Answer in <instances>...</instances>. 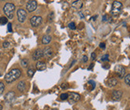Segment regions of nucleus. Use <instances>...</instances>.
<instances>
[{"mask_svg":"<svg viewBox=\"0 0 130 110\" xmlns=\"http://www.w3.org/2000/svg\"><path fill=\"white\" fill-rule=\"evenodd\" d=\"M35 73V70L32 67H30V68L27 70V76H28L29 77H32L34 75Z\"/></svg>","mask_w":130,"mask_h":110,"instance_id":"nucleus-18","label":"nucleus"},{"mask_svg":"<svg viewBox=\"0 0 130 110\" xmlns=\"http://www.w3.org/2000/svg\"><path fill=\"white\" fill-rule=\"evenodd\" d=\"M101 61H109V55L105 54L101 57Z\"/></svg>","mask_w":130,"mask_h":110,"instance_id":"nucleus-25","label":"nucleus"},{"mask_svg":"<svg viewBox=\"0 0 130 110\" xmlns=\"http://www.w3.org/2000/svg\"><path fill=\"white\" fill-rule=\"evenodd\" d=\"M4 89H5V85H4V84L3 83V82L0 81V95L3 92Z\"/></svg>","mask_w":130,"mask_h":110,"instance_id":"nucleus-24","label":"nucleus"},{"mask_svg":"<svg viewBox=\"0 0 130 110\" xmlns=\"http://www.w3.org/2000/svg\"><path fill=\"white\" fill-rule=\"evenodd\" d=\"M96 57H97V55H96L95 52H93V53L91 54V58H92V60H94L96 59Z\"/></svg>","mask_w":130,"mask_h":110,"instance_id":"nucleus-30","label":"nucleus"},{"mask_svg":"<svg viewBox=\"0 0 130 110\" xmlns=\"http://www.w3.org/2000/svg\"><path fill=\"white\" fill-rule=\"evenodd\" d=\"M3 46L4 48H8L10 46V43H9V42H7V41H5L3 43Z\"/></svg>","mask_w":130,"mask_h":110,"instance_id":"nucleus-28","label":"nucleus"},{"mask_svg":"<svg viewBox=\"0 0 130 110\" xmlns=\"http://www.w3.org/2000/svg\"><path fill=\"white\" fill-rule=\"evenodd\" d=\"M51 39H52V38L50 35H44V36L42 37V43L43 44H48L49 43H50Z\"/></svg>","mask_w":130,"mask_h":110,"instance_id":"nucleus-17","label":"nucleus"},{"mask_svg":"<svg viewBox=\"0 0 130 110\" xmlns=\"http://www.w3.org/2000/svg\"><path fill=\"white\" fill-rule=\"evenodd\" d=\"M123 4L119 1H114L112 5V9H111V14L113 16H118L121 14L122 10Z\"/></svg>","mask_w":130,"mask_h":110,"instance_id":"nucleus-3","label":"nucleus"},{"mask_svg":"<svg viewBox=\"0 0 130 110\" xmlns=\"http://www.w3.org/2000/svg\"><path fill=\"white\" fill-rule=\"evenodd\" d=\"M8 23V19L7 17H0V25H5Z\"/></svg>","mask_w":130,"mask_h":110,"instance_id":"nucleus-19","label":"nucleus"},{"mask_svg":"<svg viewBox=\"0 0 130 110\" xmlns=\"http://www.w3.org/2000/svg\"><path fill=\"white\" fill-rule=\"evenodd\" d=\"M14 97H15V93H14L13 91H10V92H8L5 95L4 99H5L6 102L10 104L14 100Z\"/></svg>","mask_w":130,"mask_h":110,"instance_id":"nucleus-11","label":"nucleus"},{"mask_svg":"<svg viewBox=\"0 0 130 110\" xmlns=\"http://www.w3.org/2000/svg\"><path fill=\"white\" fill-rule=\"evenodd\" d=\"M7 30L9 32H12V25L10 23H8L7 24Z\"/></svg>","mask_w":130,"mask_h":110,"instance_id":"nucleus-27","label":"nucleus"},{"mask_svg":"<svg viewBox=\"0 0 130 110\" xmlns=\"http://www.w3.org/2000/svg\"><path fill=\"white\" fill-rule=\"evenodd\" d=\"M17 88H18V90L19 91V92H24L25 89H26V82L23 81V80L20 81L19 83L18 84Z\"/></svg>","mask_w":130,"mask_h":110,"instance_id":"nucleus-15","label":"nucleus"},{"mask_svg":"<svg viewBox=\"0 0 130 110\" xmlns=\"http://www.w3.org/2000/svg\"><path fill=\"white\" fill-rule=\"evenodd\" d=\"M93 63H91V64H90V66L89 67H88V69H89V70H90V69H92V67H93Z\"/></svg>","mask_w":130,"mask_h":110,"instance_id":"nucleus-34","label":"nucleus"},{"mask_svg":"<svg viewBox=\"0 0 130 110\" xmlns=\"http://www.w3.org/2000/svg\"><path fill=\"white\" fill-rule=\"evenodd\" d=\"M38 7V3L36 0H30L28 3H26V10L29 12H32L34 10L37 9Z\"/></svg>","mask_w":130,"mask_h":110,"instance_id":"nucleus-8","label":"nucleus"},{"mask_svg":"<svg viewBox=\"0 0 130 110\" xmlns=\"http://www.w3.org/2000/svg\"><path fill=\"white\" fill-rule=\"evenodd\" d=\"M107 19H108V15H107V14H105L103 16V18H102V20H103L104 22H105V21H107Z\"/></svg>","mask_w":130,"mask_h":110,"instance_id":"nucleus-33","label":"nucleus"},{"mask_svg":"<svg viewBox=\"0 0 130 110\" xmlns=\"http://www.w3.org/2000/svg\"><path fill=\"white\" fill-rule=\"evenodd\" d=\"M79 14H80V16L81 17V18H84V15H83V13H81V12H80V13H79Z\"/></svg>","mask_w":130,"mask_h":110,"instance_id":"nucleus-35","label":"nucleus"},{"mask_svg":"<svg viewBox=\"0 0 130 110\" xmlns=\"http://www.w3.org/2000/svg\"><path fill=\"white\" fill-rule=\"evenodd\" d=\"M14 10H15V6H14V4L11 3H7L4 5L3 11H4V14L7 15V19H13Z\"/></svg>","mask_w":130,"mask_h":110,"instance_id":"nucleus-2","label":"nucleus"},{"mask_svg":"<svg viewBox=\"0 0 130 110\" xmlns=\"http://www.w3.org/2000/svg\"><path fill=\"white\" fill-rule=\"evenodd\" d=\"M68 97H69V93H62V94H61V96H60V98L62 100H67Z\"/></svg>","mask_w":130,"mask_h":110,"instance_id":"nucleus-22","label":"nucleus"},{"mask_svg":"<svg viewBox=\"0 0 130 110\" xmlns=\"http://www.w3.org/2000/svg\"><path fill=\"white\" fill-rule=\"evenodd\" d=\"M129 110H130V109H129Z\"/></svg>","mask_w":130,"mask_h":110,"instance_id":"nucleus-38","label":"nucleus"},{"mask_svg":"<svg viewBox=\"0 0 130 110\" xmlns=\"http://www.w3.org/2000/svg\"><path fill=\"white\" fill-rule=\"evenodd\" d=\"M29 64V61L28 60H26V59H22V60H21V65H22V67H26L28 66Z\"/></svg>","mask_w":130,"mask_h":110,"instance_id":"nucleus-20","label":"nucleus"},{"mask_svg":"<svg viewBox=\"0 0 130 110\" xmlns=\"http://www.w3.org/2000/svg\"><path fill=\"white\" fill-rule=\"evenodd\" d=\"M68 27H69V28L71 29V30H75V29H76V25H75V24L73 22L70 23L68 25Z\"/></svg>","mask_w":130,"mask_h":110,"instance_id":"nucleus-23","label":"nucleus"},{"mask_svg":"<svg viewBox=\"0 0 130 110\" xmlns=\"http://www.w3.org/2000/svg\"><path fill=\"white\" fill-rule=\"evenodd\" d=\"M69 87V85L67 84H62V85H61V88H62V89H66V88H67Z\"/></svg>","mask_w":130,"mask_h":110,"instance_id":"nucleus-29","label":"nucleus"},{"mask_svg":"<svg viewBox=\"0 0 130 110\" xmlns=\"http://www.w3.org/2000/svg\"><path fill=\"white\" fill-rule=\"evenodd\" d=\"M44 56V52L43 50L42 49H37L34 51V52L32 55V58L34 60H38L41 58H42Z\"/></svg>","mask_w":130,"mask_h":110,"instance_id":"nucleus-9","label":"nucleus"},{"mask_svg":"<svg viewBox=\"0 0 130 110\" xmlns=\"http://www.w3.org/2000/svg\"><path fill=\"white\" fill-rule=\"evenodd\" d=\"M35 67H36L37 70L44 71V70H46V63L43 62V61H38L36 63Z\"/></svg>","mask_w":130,"mask_h":110,"instance_id":"nucleus-14","label":"nucleus"},{"mask_svg":"<svg viewBox=\"0 0 130 110\" xmlns=\"http://www.w3.org/2000/svg\"><path fill=\"white\" fill-rule=\"evenodd\" d=\"M114 71L117 75L118 76V77L121 78V79L125 77V72H126V71H125V67H123L122 65H120V64L116 65L114 67Z\"/></svg>","mask_w":130,"mask_h":110,"instance_id":"nucleus-4","label":"nucleus"},{"mask_svg":"<svg viewBox=\"0 0 130 110\" xmlns=\"http://www.w3.org/2000/svg\"><path fill=\"white\" fill-rule=\"evenodd\" d=\"M125 84H127V85H129L130 86V74H128V75L125 76Z\"/></svg>","mask_w":130,"mask_h":110,"instance_id":"nucleus-21","label":"nucleus"},{"mask_svg":"<svg viewBox=\"0 0 130 110\" xmlns=\"http://www.w3.org/2000/svg\"><path fill=\"white\" fill-rule=\"evenodd\" d=\"M89 84H91V85H92L91 90H93L94 88H95V87H96V83L93 81V80H89Z\"/></svg>","mask_w":130,"mask_h":110,"instance_id":"nucleus-26","label":"nucleus"},{"mask_svg":"<svg viewBox=\"0 0 130 110\" xmlns=\"http://www.w3.org/2000/svg\"><path fill=\"white\" fill-rule=\"evenodd\" d=\"M1 76H2V73H1V72H0V77H1Z\"/></svg>","mask_w":130,"mask_h":110,"instance_id":"nucleus-37","label":"nucleus"},{"mask_svg":"<svg viewBox=\"0 0 130 110\" xmlns=\"http://www.w3.org/2000/svg\"><path fill=\"white\" fill-rule=\"evenodd\" d=\"M21 74H22V72H21L20 69L18 68H14L11 69L10 72L6 74L5 77H4V80L8 84H10L12 82L15 81L16 80H18V78L21 77Z\"/></svg>","mask_w":130,"mask_h":110,"instance_id":"nucleus-1","label":"nucleus"},{"mask_svg":"<svg viewBox=\"0 0 130 110\" xmlns=\"http://www.w3.org/2000/svg\"><path fill=\"white\" fill-rule=\"evenodd\" d=\"M17 16H18V20L20 23H24L26 19V11L24 9H18L17 11Z\"/></svg>","mask_w":130,"mask_h":110,"instance_id":"nucleus-6","label":"nucleus"},{"mask_svg":"<svg viewBox=\"0 0 130 110\" xmlns=\"http://www.w3.org/2000/svg\"><path fill=\"white\" fill-rule=\"evenodd\" d=\"M82 61L84 63H86L87 61H88V57H87V56H84L83 57H82Z\"/></svg>","mask_w":130,"mask_h":110,"instance_id":"nucleus-31","label":"nucleus"},{"mask_svg":"<svg viewBox=\"0 0 130 110\" xmlns=\"http://www.w3.org/2000/svg\"><path fill=\"white\" fill-rule=\"evenodd\" d=\"M72 7L75 10H80L83 7V2L81 0H76L73 3H72Z\"/></svg>","mask_w":130,"mask_h":110,"instance_id":"nucleus-13","label":"nucleus"},{"mask_svg":"<svg viewBox=\"0 0 130 110\" xmlns=\"http://www.w3.org/2000/svg\"><path fill=\"white\" fill-rule=\"evenodd\" d=\"M43 52H44V56H45L46 58H51L52 56H54V50L53 48L51 47H49V46H47V47L45 48V49L43 50Z\"/></svg>","mask_w":130,"mask_h":110,"instance_id":"nucleus-12","label":"nucleus"},{"mask_svg":"<svg viewBox=\"0 0 130 110\" xmlns=\"http://www.w3.org/2000/svg\"><path fill=\"white\" fill-rule=\"evenodd\" d=\"M122 95H123L122 91L114 90V91H113V92H112V99L115 101H118L121 99Z\"/></svg>","mask_w":130,"mask_h":110,"instance_id":"nucleus-10","label":"nucleus"},{"mask_svg":"<svg viewBox=\"0 0 130 110\" xmlns=\"http://www.w3.org/2000/svg\"><path fill=\"white\" fill-rule=\"evenodd\" d=\"M68 99L70 104H73L81 100V96L78 93H77V92H70Z\"/></svg>","mask_w":130,"mask_h":110,"instance_id":"nucleus-7","label":"nucleus"},{"mask_svg":"<svg viewBox=\"0 0 130 110\" xmlns=\"http://www.w3.org/2000/svg\"><path fill=\"white\" fill-rule=\"evenodd\" d=\"M30 22L31 26L34 27H37L42 24V18L41 16L34 15V16L31 17V19H30Z\"/></svg>","mask_w":130,"mask_h":110,"instance_id":"nucleus-5","label":"nucleus"},{"mask_svg":"<svg viewBox=\"0 0 130 110\" xmlns=\"http://www.w3.org/2000/svg\"><path fill=\"white\" fill-rule=\"evenodd\" d=\"M99 46H100V48H101V49H105V43H101Z\"/></svg>","mask_w":130,"mask_h":110,"instance_id":"nucleus-32","label":"nucleus"},{"mask_svg":"<svg viewBox=\"0 0 130 110\" xmlns=\"http://www.w3.org/2000/svg\"><path fill=\"white\" fill-rule=\"evenodd\" d=\"M107 84H108L109 87H115L116 85H117L118 81H117V80L115 79V78H110V79L108 80V83Z\"/></svg>","mask_w":130,"mask_h":110,"instance_id":"nucleus-16","label":"nucleus"},{"mask_svg":"<svg viewBox=\"0 0 130 110\" xmlns=\"http://www.w3.org/2000/svg\"><path fill=\"white\" fill-rule=\"evenodd\" d=\"M0 110H3V105L0 104Z\"/></svg>","mask_w":130,"mask_h":110,"instance_id":"nucleus-36","label":"nucleus"}]
</instances>
